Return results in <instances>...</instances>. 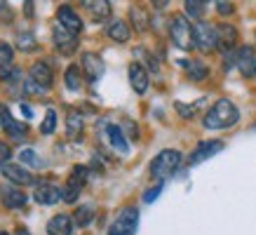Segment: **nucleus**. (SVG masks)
<instances>
[{"mask_svg":"<svg viewBox=\"0 0 256 235\" xmlns=\"http://www.w3.org/2000/svg\"><path fill=\"white\" fill-rule=\"evenodd\" d=\"M10 158H12V148H10L8 144H2V141H0V164H5Z\"/></svg>","mask_w":256,"mask_h":235,"instance_id":"f704fd0d","label":"nucleus"},{"mask_svg":"<svg viewBox=\"0 0 256 235\" xmlns=\"http://www.w3.org/2000/svg\"><path fill=\"white\" fill-rule=\"evenodd\" d=\"M52 38H54V45L62 54H70V52H76V47H78L76 33L68 31V28L62 26V24H56L54 28H52Z\"/></svg>","mask_w":256,"mask_h":235,"instance_id":"0eeeda50","label":"nucleus"},{"mask_svg":"<svg viewBox=\"0 0 256 235\" xmlns=\"http://www.w3.org/2000/svg\"><path fill=\"white\" fill-rule=\"evenodd\" d=\"M22 73L12 66V62L10 64H0V80H5V82H16V78H19Z\"/></svg>","mask_w":256,"mask_h":235,"instance_id":"c85d7f7f","label":"nucleus"},{"mask_svg":"<svg viewBox=\"0 0 256 235\" xmlns=\"http://www.w3.org/2000/svg\"><path fill=\"white\" fill-rule=\"evenodd\" d=\"M36 202L38 204H56L59 200H64V190H59L56 186H52V184H40L38 188H36Z\"/></svg>","mask_w":256,"mask_h":235,"instance_id":"f8f14e48","label":"nucleus"},{"mask_svg":"<svg viewBox=\"0 0 256 235\" xmlns=\"http://www.w3.org/2000/svg\"><path fill=\"white\" fill-rule=\"evenodd\" d=\"M54 125H56V110L50 108V110H47V116H45V120H42V125H40V132H42V134H52V132H54Z\"/></svg>","mask_w":256,"mask_h":235,"instance_id":"7c9ffc66","label":"nucleus"},{"mask_svg":"<svg viewBox=\"0 0 256 235\" xmlns=\"http://www.w3.org/2000/svg\"><path fill=\"white\" fill-rule=\"evenodd\" d=\"M73 219H76V224H78V226H87V224L94 219L92 207H90V204H85V207H78V212H76V216H73Z\"/></svg>","mask_w":256,"mask_h":235,"instance_id":"c756f323","label":"nucleus"},{"mask_svg":"<svg viewBox=\"0 0 256 235\" xmlns=\"http://www.w3.org/2000/svg\"><path fill=\"white\" fill-rule=\"evenodd\" d=\"M216 33H218V47H221V50H233V47L238 45V31H235L230 24L216 26Z\"/></svg>","mask_w":256,"mask_h":235,"instance_id":"aec40b11","label":"nucleus"},{"mask_svg":"<svg viewBox=\"0 0 256 235\" xmlns=\"http://www.w3.org/2000/svg\"><path fill=\"white\" fill-rule=\"evenodd\" d=\"M130 85H132V90L136 94H144L148 90V73H146V68L136 62L130 66Z\"/></svg>","mask_w":256,"mask_h":235,"instance_id":"4468645a","label":"nucleus"},{"mask_svg":"<svg viewBox=\"0 0 256 235\" xmlns=\"http://www.w3.org/2000/svg\"><path fill=\"white\" fill-rule=\"evenodd\" d=\"M110 40H116V42H127L130 40V26L122 22V19H113L108 24V28H106Z\"/></svg>","mask_w":256,"mask_h":235,"instance_id":"4be33fe9","label":"nucleus"},{"mask_svg":"<svg viewBox=\"0 0 256 235\" xmlns=\"http://www.w3.org/2000/svg\"><path fill=\"white\" fill-rule=\"evenodd\" d=\"M64 78H66V87H68L70 92H78L80 85H82V82H80V70H78V66H68Z\"/></svg>","mask_w":256,"mask_h":235,"instance_id":"a878e982","label":"nucleus"},{"mask_svg":"<svg viewBox=\"0 0 256 235\" xmlns=\"http://www.w3.org/2000/svg\"><path fill=\"white\" fill-rule=\"evenodd\" d=\"M170 36H172V42L178 50H193L195 47L193 24L188 22L184 14H174L170 19Z\"/></svg>","mask_w":256,"mask_h":235,"instance_id":"f03ea898","label":"nucleus"},{"mask_svg":"<svg viewBox=\"0 0 256 235\" xmlns=\"http://www.w3.org/2000/svg\"><path fill=\"white\" fill-rule=\"evenodd\" d=\"M218 14L221 16H228V14H233V2H228V0H218Z\"/></svg>","mask_w":256,"mask_h":235,"instance_id":"72a5a7b5","label":"nucleus"},{"mask_svg":"<svg viewBox=\"0 0 256 235\" xmlns=\"http://www.w3.org/2000/svg\"><path fill=\"white\" fill-rule=\"evenodd\" d=\"M184 5H186V14L193 16V19H200L204 14V5H207V0H184Z\"/></svg>","mask_w":256,"mask_h":235,"instance_id":"bb28decb","label":"nucleus"},{"mask_svg":"<svg viewBox=\"0 0 256 235\" xmlns=\"http://www.w3.org/2000/svg\"><path fill=\"white\" fill-rule=\"evenodd\" d=\"M16 47L22 50V52H33L36 50V36L33 33H19V38H16Z\"/></svg>","mask_w":256,"mask_h":235,"instance_id":"cd10ccee","label":"nucleus"},{"mask_svg":"<svg viewBox=\"0 0 256 235\" xmlns=\"http://www.w3.org/2000/svg\"><path fill=\"white\" fill-rule=\"evenodd\" d=\"M80 2H82V8H85L96 22L108 19V14H110V2L108 0H80Z\"/></svg>","mask_w":256,"mask_h":235,"instance_id":"f3484780","label":"nucleus"},{"mask_svg":"<svg viewBox=\"0 0 256 235\" xmlns=\"http://www.w3.org/2000/svg\"><path fill=\"white\" fill-rule=\"evenodd\" d=\"M47 233L50 235H70L73 233V221L66 214H56L47 224Z\"/></svg>","mask_w":256,"mask_h":235,"instance_id":"a211bd4d","label":"nucleus"},{"mask_svg":"<svg viewBox=\"0 0 256 235\" xmlns=\"http://www.w3.org/2000/svg\"><path fill=\"white\" fill-rule=\"evenodd\" d=\"M221 148H224L221 141H202L200 146L193 150V156H190V164H198V162H202V160H207V158H212Z\"/></svg>","mask_w":256,"mask_h":235,"instance_id":"dca6fc26","label":"nucleus"},{"mask_svg":"<svg viewBox=\"0 0 256 235\" xmlns=\"http://www.w3.org/2000/svg\"><path fill=\"white\" fill-rule=\"evenodd\" d=\"M158 193H160V186H158V188H150L146 196H144V200H146V202H153V200L158 198Z\"/></svg>","mask_w":256,"mask_h":235,"instance_id":"4c0bfd02","label":"nucleus"},{"mask_svg":"<svg viewBox=\"0 0 256 235\" xmlns=\"http://www.w3.org/2000/svg\"><path fill=\"white\" fill-rule=\"evenodd\" d=\"M0 235H10V233H0Z\"/></svg>","mask_w":256,"mask_h":235,"instance_id":"79ce46f5","label":"nucleus"},{"mask_svg":"<svg viewBox=\"0 0 256 235\" xmlns=\"http://www.w3.org/2000/svg\"><path fill=\"white\" fill-rule=\"evenodd\" d=\"M22 113H24V116H26V118H31V116H33V110L28 108L26 104H22Z\"/></svg>","mask_w":256,"mask_h":235,"instance_id":"ea45409f","label":"nucleus"},{"mask_svg":"<svg viewBox=\"0 0 256 235\" xmlns=\"http://www.w3.org/2000/svg\"><path fill=\"white\" fill-rule=\"evenodd\" d=\"M176 110H178V113H181L184 118H190L195 110H198V106H184V104H176Z\"/></svg>","mask_w":256,"mask_h":235,"instance_id":"c9c22d12","label":"nucleus"},{"mask_svg":"<svg viewBox=\"0 0 256 235\" xmlns=\"http://www.w3.org/2000/svg\"><path fill=\"white\" fill-rule=\"evenodd\" d=\"M136 226H139V212L134 207H127V210L118 214V219L113 221L108 235H134Z\"/></svg>","mask_w":256,"mask_h":235,"instance_id":"39448f33","label":"nucleus"},{"mask_svg":"<svg viewBox=\"0 0 256 235\" xmlns=\"http://www.w3.org/2000/svg\"><path fill=\"white\" fill-rule=\"evenodd\" d=\"M82 68H85L90 82H96V80L104 76V62H101V56L94 54V52H85V54H82Z\"/></svg>","mask_w":256,"mask_h":235,"instance_id":"9d476101","label":"nucleus"},{"mask_svg":"<svg viewBox=\"0 0 256 235\" xmlns=\"http://www.w3.org/2000/svg\"><path fill=\"white\" fill-rule=\"evenodd\" d=\"M0 125H2L5 134H8V136H12V139H24V136H26V125L16 122L14 118L10 116L8 106H0Z\"/></svg>","mask_w":256,"mask_h":235,"instance_id":"1a4fd4ad","label":"nucleus"},{"mask_svg":"<svg viewBox=\"0 0 256 235\" xmlns=\"http://www.w3.org/2000/svg\"><path fill=\"white\" fill-rule=\"evenodd\" d=\"M106 134H108V141H110V146L118 150V153H127L130 150V144H127V139H124V134H122V130L118 125H108L106 127Z\"/></svg>","mask_w":256,"mask_h":235,"instance_id":"412c9836","label":"nucleus"},{"mask_svg":"<svg viewBox=\"0 0 256 235\" xmlns=\"http://www.w3.org/2000/svg\"><path fill=\"white\" fill-rule=\"evenodd\" d=\"M0 200H2V204L10 207V210H19V207L26 204V196H24L19 188H12V186L0 188Z\"/></svg>","mask_w":256,"mask_h":235,"instance_id":"2eb2a0df","label":"nucleus"},{"mask_svg":"<svg viewBox=\"0 0 256 235\" xmlns=\"http://www.w3.org/2000/svg\"><path fill=\"white\" fill-rule=\"evenodd\" d=\"M235 64H238V68L244 78H252L256 73V56H254V50L252 47H242L238 56H235Z\"/></svg>","mask_w":256,"mask_h":235,"instance_id":"ddd939ff","label":"nucleus"},{"mask_svg":"<svg viewBox=\"0 0 256 235\" xmlns=\"http://www.w3.org/2000/svg\"><path fill=\"white\" fill-rule=\"evenodd\" d=\"M85 184H87V167H82V164L73 167V172H70V176H68V184L64 188V200H66V202H76Z\"/></svg>","mask_w":256,"mask_h":235,"instance_id":"423d86ee","label":"nucleus"},{"mask_svg":"<svg viewBox=\"0 0 256 235\" xmlns=\"http://www.w3.org/2000/svg\"><path fill=\"white\" fill-rule=\"evenodd\" d=\"M0 172H2V176H5L8 181L19 184V186H28V184H33V176L28 174V170H24L22 164L5 162V164H0Z\"/></svg>","mask_w":256,"mask_h":235,"instance_id":"6e6552de","label":"nucleus"},{"mask_svg":"<svg viewBox=\"0 0 256 235\" xmlns=\"http://www.w3.org/2000/svg\"><path fill=\"white\" fill-rule=\"evenodd\" d=\"M56 19H59V24H62V26H66L68 31H73V33L82 31V19H80L78 12L70 8V5H62V8H59V12H56Z\"/></svg>","mask_w":256,"mask_h":235,"instance_id":"9b49d317","label":"nucleus"},{"mask_svg":"<svg viewBox=\"0 0 256 235\" xmlns=\"http://www.w3.org/2000/svg\"><path fill=\"white\" fill-rule=\"evenodd\" d=\"M186 70H188V78H190V80H204L207 76H210V68H207L202 62L186 64Z\"/></svg>","mask_w":256,"mask_h":235,"instance_id":"393cba45","label":"nucleus"},{"mask_svg":"<svg viewBox=\"0 0 256 235\" xmlns=\"http://www.w3.org/2000/svg\"><path fill=\"white\" fill-rule=\"evenodd\" d=\"M238 120H240V110L235 108V104L228 99H218L210 108V113L204 116V127L207 130H228Z\"/></svg>","mask_w":256,"mask_h":235,"instance_id":"f257e3e1","label":"nucleus"},{"mask_svg":"<svg viewBox=\"0 0 256 235\" xmlns=\"http://www.w3.org/2000/svg\"><path fill=\"white\" fill-rule=\"evenodd\" d=\"M16 235H31V233H28L26 228H22V230H19V233H16Z\"/></svg>","mask_w":256,"mask_h":235,"instance_id":"a19ab883","label":"nucleus"},{"mask_svg":"<svg viewBox=\"0 0 256 235\" xmlns=\"http://www.w3.org/2000/svg\"><path fill=\"white\" fill-rule=\"evenodd\" d=\"M40 92H45V90H42L38 82H33V80H26V94H40Z\"/></svg>","mask_w":256,"mask_h":235,"instance_id":"e433bc0d","label":"nucleus"},{"mask_svg":"<svg viewBox=\"0 0 256 235\" xmlns=\"http://www.w3.org/2000/svg\"><path fill=\"white\" fill-rule=\"evenodd\" d=\"M80 132H82V118L78 113H68V118H66V134L70 139H78Z\"/></svg>","mask_w":256,"mask_h":235,"instance_id":"b1692460","label":"nucleus"},{"mask_svg":"<svg viewBox=\"0 0 256 235\" xmlns=\"http://www.w3.org/2000/svg\"><path fill=\"white\" fill-rule=\"evenodd\" d=\"M193 36H195V47L200 52H214L218 47V33L210 22H198L193 26Z\"/></svg>","mask_w":256,"mask_h":235,"instance_id":"20e7f679","label":"nucleus"},{"mask_svg":"<svg viewBox=\"0 0 256 235\" xmlns=\"http://www.w3.org/2000/svg\"><path fill=\"white\" fill-rule=\"evenodd\" d=\"M178 164H181V153L174 148H167V150H162V153H158V158L150 162V176L162 181L176 172Z\"/></svg>","mask_w":256,"mask_h":235,"instance_id":"7ed1b4c3","label":"nucleus"},{"mask_svg":"<svg viewBox=\"0 0 256 235\" xmlns=\"http://www.w3.org/2000/svg\"><path fill=\"white\" fill-rule=\"evenodd\" d=\"M31 80L33 82H38L42 90H47V87L52 85V68H50L45 62L33 64L31 66Z\"/></svg>","mask_w":256,"mask_h":235,"instance_id":"6ab92c4d","label":"nucleus"},{"mask_svg":"<svg viewBox=\"0 0 256 235\" xmlns=\"http://www.w3.org/2000/svg\"><path fill=\"white\" fill-rule=\"evenodd\" d=\"M150 2H153V8L156 10H164L167 5H170V0H150Z\"/></svg>","mask_w":256,"mask_h":235,"instance_id":"58836bf2","label":"nucleus"},{"mask_svg":"<svg viewBox=\"0 0 256 235\" xmlns=\"http://www.w3.org/2000/svg\"><path fill=\"white\" fill-rule=\"evenodd\" d=\"M130 22L134 24V31L144 33L148 28V24H150V16H148V12L141 5H132L130 8Z\"/></svg>","mask_w":256,"mask_h":235,"instance_id":"5701e85b","label":"nucleus"},{"mask_svg":"<svg viewBox=\"0 0 256 235\" xmlns=\"http://www.w3.org/2000/svg\"><path fill=\"white\" fill-rule=\"evenodd\" d=\"M22 162L31 164V167H40V164H42V160H40V158L36 156V150L26 148V150H22Z\"/></svg>","mask_w":256,"mask_h":235,"instance_id":"2f4dec72","label":"nucleus"},{"mask_svg":"<svg viewBox=\"0 0 256 235\" xmlns=\"http://www.w3.org/2000/svg\"><path fill=\"white\" fill-rule=\"evenodd\" d=\"M12 62V47L8 42H0V64H10Z\"/></svg>","mask_w":256,"mask_h":235,"instance_id":"473e14b6","label":"nucleus"}]
</instances>
